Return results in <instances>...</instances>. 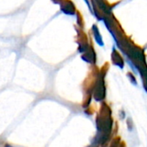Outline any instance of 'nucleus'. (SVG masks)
<instances>
[{"label": "nucleus", "mask_w": 147, "mask_h": 147, "mask_svg": "<svg viewBox=\"0 0 147 147\" xmlns=\"http://www.w3.org/2000/svg\"><path fill=\"white\" fill-rule=\"evenodd\" d=\"M92 32H93V35L95 37V39L96 40V42L101 45V46H103V42H102V38L100 34V32H99V29L98 28L96 27V25H93L92 27Z\"/></svg>", "instance_id": "f03ea898"}, {"label": "nucleus", "mask_w": 147, "mask_h": 147, "mask_svg": "<svg viewBox=\"0 0 147 147\" xmlns=\"http://www.w3.org/2000/svg\"><path fill=\"white\" fill-rule=\"evenodd\" d=\"M60 9L66 15H74L76 11L73 3L70 0H62L60 3Z\"/></svg>", "instance_id": "f257e3e1"}, {"label": "nucleus", "mask_w": 147, "mask_h": 147, "mask_svg": "<svg viewBox=\"0 0 147 147\" xmlns=\"http://www.w3.org/2000/svg\"><path fill=\"white\" fill-rule=\"evenodd\" d=\"M53 2H54V3H59V0H53Z\"/></svg>", "instance_id": "7ed1b4c3"}]
</instances>
